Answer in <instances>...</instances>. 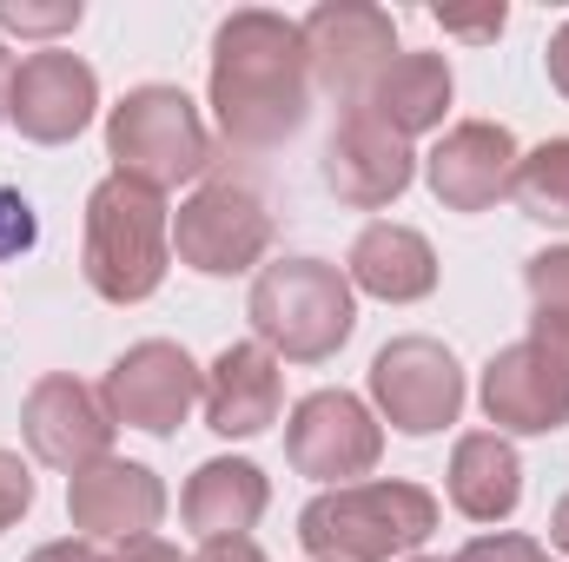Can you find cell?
I'll use <instances>...</instances> for the list:
<instances>
[{
	"label": "cell",
	"instance_id": "20",
	"mask_svg": "<svg viewBox=\"0 0 569 562\" xmlns=\"http://www.w3.org/2000/svg\"><path fill=\"white\" fill-rule=\"evenodd\" d=\"M523 496V463L497 430H470L450 450V503L470 523H503Z\"/></svg>",
	"mask_w": 569,
	"mask_h": 562
},
{
	"label": "cell",
	"instance_id": "18",
	"mask_svg": "<svg viewBox=\"0 0 569 562\" xmlns=\"http://www.w3.org/2000/svg\"><path fill=\"white\" fill-rule=\"evenodd\" d=\"M266 503H272V483H266V470L246 463V456H212V463H199L192 483H186V523H192L206 543H239V536L266 516Z\"/></svg>",
	"mask_w": 569,
	"mask_h": 562
},
{
	"label": "cell",
	"instance_id": "22",
	"mask_svg": "<svg viewBox=\"0 0 569 562\" xmlns=\"http://www.w3.org/2000/svg\"><path fill=\"white\" fill-rule=\"evenodd\" d=\"M510 199L537 225H569V140H543L537 152H523L510 172Z\"/></svg>",
	"mask_w": 569,
	"mask_h": 562
},
{
	"label": "cell",
	"instance_id": "9",
	"mask_svg": "<svg viewBox=\"0 0 569 562\" xmlns=\"http://www.w3.org/2000/svg\"><path fill=\"white\" fill-rule=\"evenodd\" d=\"M371 398L405 436H430L463 411V371L437 338H391L371 358Z\"/></svg>",
	"mask_w": 569,
	"mask_h": 562
},
{
	"label": "cell",
	"instance_id": "14",
	"mask_svg": "<svg viewBox=\"0 0 569 562\" xmlns=\"http://www.w3.org/2000/svg\"><path fill=\"white\" fill-rule=\"evenodd\" d=\"M411 172H418V159H411V140H405V133H391V127L371 120L365 107H345L338 133L325 145V185H331L345 205L378 212V205H391V199L411 185Z\"/></svg>",
	"mask_w": 569,
	"mask_h": 562
},
{
	"label": "cell",
	"instance_id": "17",
	"mask_svg": "<svg viewBox=\"0 0 569 562\" xmlns=\"http://www.w3.org/2000/svg\"><path fill=\"white\" fill-rule=\"evenodd\" d=\"M206 423L219 436H259L266 423L279 418L284 384H279V358L252 338V344H226L206 371Z\"/></svg>",
	"mask_w": 569,
	"mask_h": 562
},
{
	"label": "cell",
	"instance_id": "8",
	"mask_svg": "<svg viewBox=\"0 0 569 562\" xmlns=\"http://www.w3.org/2000/svg\"><path fill=\"white\" fill-rule=\"evenodd\" d=\"M483 411H490L497 430H517V436L563 430L569 423V344L537 338V331L523 344H503L483 364Z\"/></svg>",
	"mask_w": 569,
	"mask_h": 562
},
{
	"label": "cell",
	"instance_id": "35",
	"mask_svg": "<svg viewBox=\"0 0 569 562\" xmlns=\"http://www.w3.org/2000/svg\"><path fill=\"white\" fill-rule=\"evenodd\" d=\"M418 562H425V556H418Z\"/></svg>",
	"mask_w": 569,
	"mask_h": 562
},
{
	"label": "cell",
	"instance_id": "24",
	"mask_svg": "<svg viewBox=\"0 0 569 562\" xmlns=\"http://www.w3.org/2000/svg\"><path fill=\"white\" fill-rule=\"evenodd\" d=\"M0 27H7V33H33V40H47V33H73V27H80V0H60V7H40V0H0Z\"/></svg>",
	"mask_w": 569,
	"mask_h": 562
},
{
	"label": "cell",
	"instance_id": "33",
	"mask_svg": "<svg viewBox=\"0 0 569 562\" xmlns=\"http://www.w3.org/2000/svg\"><path fill=\"white\" fill-rule=\"evenodd\" d=\"M550 543H557V550L569 556V496L557 503V510H550Z\"/></svg>",
	"mask_w": 569,
	"mask_h": 562
},
{
	"label": "cell",
	"instance_id": "32",
	"mask_svg": "<svg viewBox=\"0 0 569 562\" xmlns=\"http://www.w3.org/2000/svg\"><path fill=\"white\" fill-rule=\"evenodd\" d=\"M550 80H557V93L569 100V20L557 27V40H550Z\"/></svg>",
	"mask_w": 569,
	"mask_h": 562
},
{
	"label": "cell",
	"instance_id": "16",
	"mask_svg": "<svg viewBox=\"0 0 569 562\" xmlns=\"http://www.w3.org/2000/svg\"><path fill=\"white\" fill-rule=\"evenodd\" d=\"M517 140H510V127H497V120H463V127H450L437 152L425 159L430 172V192L450 205V212H483V205H497L503 192H510V172H517Z\"/></svg>",
	"mask_w": 569,
	"mask_h": 562
},
{
	"label": "cell",
	"instance_id": "1",
	"mask_svg": "<svg viewBox=\"0 0 569 562\" xmlns=\"http://www.w3.org/2000/svg\"><path fill=\"white\" fill-rule=\"evenodd\" d=\"M212 113L219 133L246 152L284 145L311 113V53L298 20L239 7L212 33Z\"/></svg>",
	"mask_w": 569,
	"mask_h": 562
},
{
	"label": "cell",
	"instance_id": "23",
	"mask_svg": "<svg viewBox=\"0 0 569 562\" xmlns=\"http://www.w3.org/2000/svg\"><path fill=\"white\" fill-rule=\"evenodd\" d=\"M530 284V304H537V338H557L569 344V245H550L523 265Z\"/></svg>",
	"mask_w": 569,
	"mask_h": 562
},
{
	"label": "cell",
	"instance_id": "19",
	"mask_svg": "<svg viewBox=\"0 0 569 562\" xmlns=\"http://www.w3.org/2000/svg\"><path fill=\"white\" fill-rule=\"evenodd\" d=\"M351 284L385 298V304H418L437 291V252H430L425 232L411 225H365L358 245H351Z\"/></svg>",
	"mask_w": 569,
	"mask_h": 562
},
{
	"label": "cell",
	"instance_id": "6",
	"mask_svg": "<svg viewBox=\"0 0 569 562\" xmlns=\"http://www.w3.org/2000/svg\"><path fill=\"white\" fill-rule=\"evenodd\" d=\"M305 33V53H311V80L325 93H338L345 107H365L371 80L398 60V27L385 7H365V0H325L298 20Z\"/></svg>",
	"mask_w": 569,
	"mask_h": 562
},
{
	"label": "cell",
	"instance_id": "26",
	"mask_svg": "<svg viewBox=\"0 0 569 562\" xmlns=\"http://www.w3.org/2000/svg\"><path fill=\"white\" fill-rule=\"evenodd\" d=\"M27 510H33V470L13 450H0V530H13Z\"/></svg>",
	"mask_w": 569,
	"mask_h": 562
},
{
	"label": "cell",
	"instance_id": "4",
	"mask_svg": "<svg viewBox=\"0 0 569 562\" xmlns=\"http://www.w3.org/2000/svg\"><path fill=\"white\" fill-rule=\"evenodd\" d=\"M246 318L259 331V344L272 358H291V364H325L351 324H358V304H351V279L325 259H279L252 279V298H246Z\"/></svg>",
	"mask_w": 569,
	"mask_h": 562
},
{
	"label": "cell",
	"instance_id": "30",
	"mask_svg": "<svg viewBox=\"0 0 569 562\" xmlns=\"http://www.w3.org/2000/svg\"><path fill=\"white\" fill-rule=\"evenodd\" d=\"M192 562H266V550H259L252 536H239V543H206Z\"/></svg>",
	"mask_w": 569,
	"mask_h": 562
},
{
	"label": "cell",
	"instance_id": "27",
	"mask_svg": "<svg viewBox=\"0 0 569 562\" xmlns=\"http://www.w3.org/2000/svg\"><path fill=\"white\" fill-rule=\"evenodd\" d=\"M457 562H550V556L530 536H477V543H463Z\"/></svg>",
	"mask_w": 569,
	"mask_h": 562
},
{
	"label": "cell",
	"instance_id": "12",
	"mask_svg": "<svg viewBox=\"0 0 569 562\" xmlns=\"http://www.w3.org/2000/svg\"><path fill=\"white\" fill-rule=\"evenodd\" d=\"M93 107H100V80H93V67H87L80 53L47 47V53H27V60L13 67L7 120H13L33 145H67L73 133H87Z\"/></svg>",
	"mask_w": 569,
	"mask_h": 562
},
{
	"label": "cell",
	"instance_id": "13",
	"mask_svg": "<svg viewBox=\"0 0 569 562\" xmlns=\"http://www.w3.org/2000/svg\"><path fill=\"white\" fill-rule=\"evenodd\" d=\"M20 430H27V450H33L40 463H53V470H87V463H100L107 443H113V411H107L100 391H87L80 378L53 371V378H40V384L27 391Z\"/></svg>",
	"mask_w": 569,
	"mask_h": 562
},
{
	"label": "cell",
	"instance_id": "28",
	"mask_svg": "<svg viewBox=\"0 0 569 562\" xmlns=\"http://www.w3.org/2000/svg\"><path fill=\"white\" fill-rule=\"evenodd\" d=\"M443 20V33H463V40H497L503 33V7H490V13H437Z\"/></svg>",
	"mask_w": 569,
	"mask_h": 562
},
{
	"label": "cell",
	"instance_id": "10",
	"mask_svg": "<svg viewBox=\"0 0 569 562\" xmlns=\"http://www.w3.org/2000/svg\"><path fill=\"white\" fill-rule=\"evenodd\" d=\"M100 398H107L113 423H133L146 436H172V430L186 423V411L206 398V378H199V364H192L179 344L146 338V344H133V351L113 358Z\"/></svg>",
	"mask_w": 569,
	"mask_h": 562
},
{
	"label": "cell",
	"instance_id": "3",
	"mask_svg": "<svg viewBox=\"0 0 569 562\" xmlns=\"http://www.w3.org/2000/svg\"><path fill=\"white\" fill-rule=\"evenodd\" d=\"M437 496L418 483H338L305 503L298 543L318 562H391L430 543Z\"/></svg>",
	"mask_w": 569,
	"mask_h": 562
},
{
	"label": "cell",
	"instance_id": "21",
	"mask_svg": "<svg viewBox=\"0 0 569 562\" xmlns=\"http://www.w3.org/2000/svg\"><path fill=\"white\" fill-rule=\"evenodd\" d=\"M443 107H450V67H443L437 53H398V60L371 80V93H365V113L385 120V127L405 133V140L443 127Z\"/></svg>",
	"mask_w": 569,
	"mask_h": 562
},
{
	"label": "cell",
	"instance_id": "29",
	"mask_svg": "<svg viewBox=\"0 0 569 562\" xmlns=\"http://www.w3.org/2000/svg\"><path fill=\"white\" fill-rule=\"evenodd\" d=\"M113 562H179V550H172L166 536H133V543H120Z\"/></svg>",
	"mask_w": 569,
	"mask_h": 562
},
{
	"label": "cell",
	"instance_id": "11",
	"mask_svg": "<svg viewBox=\"0 0 569 562\" xmlns=\"http://www.w3.org/2000/svg\"><path fill=\"white\" fill-rule=\"evenodd\" d=\"M385 450V430L378 418L351 398V391H311L291 423H284V456L298 476H318V483H338V476H365Z\"/></svg>",
	"mask_w": 569,
	"mask_h": 562
},
{
	"label": "cell",
	"instance_id": "15",
	"mask_svg": "<svg viewBox=\"0 0 569 562\" xmlns=\"http://www.w3.org/2000/svg\"><path fill=\"white\" fill-rule=\"evenodd\" d=\"M67 516H73V530H87V536H120V543H133V536H152V530H159V516H166V483H159L146 463L100 456V463L73 470V483H67Z\"/></svg>",
	"mask_w": 569,
	"mask_h": 562
},
{
	"label": "cell",
	"instance_id": "25",
	"mask_svg": "<svg viewBox=\"0 0 569 562\" xmlns=\"http://www.w3.org/2000/svg\"><path fill=\"white\" fill-rule=\"evenodd\" d=\"M33 239H40L33 205H27L13 185H0V265H7V259H20V252H33Z\"/></svg>",
	"mask_w": 569,
	"mask_h": 562
},
{
	"label": "cell",
	"instance_id": "31",
	"mask_svg": "<svg viewBox=\"0 0 569 562\" xmlns=\"http://www.w3.org/2000/svg\"><path fill=\"white\" fill-rule=\"evenodd\" d=\"M27 562H107V556H100L93 543H73V536H67V543H47V550H33Z\"/></svg>",
	"mask_w": 569,
	"mask_h": 562
},
{
	"label": "cell",
	"instance_id": "2",
	"mask_svg": "<svg viewBox=\"0 0 569 562\" xmlns=\"http://www.w3.org/2000/svg\"><path fill=\"white\" fill-rule=\"evenodd\" d=\"M172 259V219H166V192H152L140 179H100L87 199V252L80 272L107 304H140L159 291Z\"/></svg>",
	"mask_w": 569,
	"mask_h": 562
},
{
	"label": "cell",
	"instance_id": "34",
	"mask_svg": "<svg viewBox=\"0 0 569 562\" xmlns=\"http://www.w3.org/2000/svg\"><path fill=\"white\" fill-rule=\"evenodd\" d=\"M7 100H13V60H7V47H0V120H7Z\"/></svg>",
	"mask_w": 569,
	"mask_h": 562
},
{
	"label": "cell",
	"instance_id": "5",
	"mask_svg": "<svg viewBox=\"0 0 569 562\" xmlns=\"http://www.w3.org/2000/svg\"><path fill=\"white\" fill-rule=\"evenodd\" d=\"M107 159L120 179L172 192L212 165V133L179 87H133L107 120Z\"/></svg>",
	"mask_w": 569,
	"mask_h": 562
},
{
	"label": "cell",
	"instance_id": "7",
	"mask_svg": "<svg viewBox=\"0 0 569 562\" xmlns=\"http://www.w3.org/2000/svg\"><path fill=\"white\" fill-rule=\"evenodd\" d=\"M172 245H179V265L206 272V279H232V272H252L272 245V212L259 205V192L219 179V185H199L179 219H172Z\"/></svg>",
	"mask_w": 569,
	"mask_h": 562
}]
</instances>
